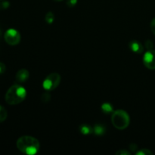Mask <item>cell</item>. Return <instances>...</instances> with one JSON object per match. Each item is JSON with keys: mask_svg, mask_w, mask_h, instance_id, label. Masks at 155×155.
<instances>
[{"mask_svg": "<svg viewBox=\"0 0 155 155\" xmlns=\"http://www.w3.org/2000/svg\"><path fill=\"white\" fill-rule=\"evenodd\" d=\"M6 71V67L5 64L0 62V74H2L5 72Z\"/></svg>", "mask_w": 155, "mask_h": 155, "instance_id": "cell-21", "label": "cell"}, {"mask_svg": "<svg viewBox=\"0 0 155 155\" xmlns=\"http://www.w3.org/2000/svg\"><path fill=\"white\" fill-rule=\"evenodd\" d=\"M136 155H153V153L147 148H142L136 153Z\"/></svg>", "mask_w": 155, "mask_h": 155, "instance_id": "cell-14", "label": "cell"}, {"mask_svg": "<svg viewBox=\"0 0 155 155\" xmlns=\"http://www.w3.org/2000/svg\"><path fill=\"white\" fill-rule=\"evenodd\" d=\"M30 77V73L27 69H21L17 72L15 80L18 83H22L27 81Z\"/></svg>", "mask_w": 155, "mask_h": 155, "instance_id": "cell-8", "label": "cell"}, {"mask_svg": "<svg viewBox=\"0 0 155 155\" xmlns=\"http://www.w3.org/2000/svg\"><path fill=\"white\" fill-rule=\"evenodd\" d=\"M10 5V3L7 1H2L0 2V11L5 10Z\"/></svg>", "mask_w": 155, "mask_h": 155, "instance_id": "cell-16", "label": "cell"}, {"mask_svg": "<svg viewBox=\"0 0 155 155\" xmlns=\"http://www.w3.org/2000/svg\"><path fill=\"white\" fill-rule=\"evenodd\" d=\"M111 123L114 127L119 130H124L129 127L130 117L127 111L124 110H116L112 113Z\"/></svg>", "mask_w": 155, "mask_h": 155, "instance_id": "cell-3", "label": "cell"}, {"mask_svg": "<svg viewBox=\"0 0 155 155\" xmlns=\"http://www.w3.org/2000/svg\"><path fill=\"white\" fill-rule=\"evenodd\" d=\"M144 65L149 70H155V50H148L142 59Z\"/></svg>", "mask_w": 155, "mask_h": 155, "instance_id": "cell-6", "label": "cell"}, {"mask_svg": "<svg viewBox=\"0 0 155 155\" xmlns=\"http://www.w3.org/2000/svg\"><path fill=\"white\" fill-rule=\"evenodd\" d=\"M54 1H55V2H61V1H63V0H54Z\"/></svg>", "mask_w": 155, "mask_h": 155, "instance_id": "cell-22", "label": "cell"}, {"mask_svg": "<svg viewBox=\"0 0 155 155\" xmlns=\"http://www.w3.org/2000/svg\"><path fill=\"white\" fill-rule=\"evenodd\" d=\"M61 80V77L60 74H57V73H51V74H48L43 80L42 87L46 91L54 90L59 86Z\"/></svg>", "mask_w": 155, "mask_h": 155, "instance_id": "cell-4", "label": "cell"}, {"mask_svg": "<svg viewBox=\"0 0 155 155\" xmlns=\"http://www.w3.org/2000/svg\"><path fill=\"white\" fill-rule=\"evenodd\" d=\"M17 148L24 154L27 155L36 154L40 148V143L36 138L30 136H23L17 140Z\"/></svg>", "mask_w": 155, "mask_h": 155, "instance_id": "cell-1", "label": "cell"}, {"mask_svg": "<svg viewBox=\"0 0 155 155\" xmlns=\"http://www.w3.org/2000/svg\"><path fill=\"white\" fill-rule=\"evenodd\" d=\"M129 47H130V50L136 54H142L144 51L143 45L136 39L130 41L129 43Z\"/></svg>", "mask_w": 155, "mask_h": 155, "instance_id": "cell-7", "label": "cell"}, {"mask_svg": "<svg viewBox=\"0 0 155 155\" xmlns=\"http://www.w3.org/2000/svg\"><path fill=\"white\" fill-rule=\"evenodd\" d=\"M78 0H67V5L70 8H73L77 5Z\"/></svg>", "mask_w": 155, "mask_h": 155, "instance_id": "cell-18", "label": "cell"}, {"mask_svg": "<svg viewBox=\"0 0 155 155\" xmlns=\"http://www.w3.org/2000/svg\"><path fill=\"white\" fill-rule=\"evenodd\" d=\"M150 28H151V32L155 35V18L151 21V24H150Z\"/></svg>", "mask_w": 155, "mask_h": 155, "instance_id": "cell-20", "label": "cell"}, {"mask_svg": "<svg viewBox=\"0 0 155 155\" xmlns=\"http://www.w3.org/2000/svg\"><path fill=\"white\" fill-rule=\"evenodd\" d=\"M101 109L103 113L105 114H112L114 111L112 104L108 102L103 103L101 106Z\"/></svg>", "mask_w": 155, "mask_h": 155, "instance_id": "cell-11", "label": "cell"}, {"mask_svg": "<svg viewBox=\"0 0 155 155\" xmlns=\"http://www.w3.org/2000/svg\"><path fill=\"white\" fill-rule=\"evenodd\" d=\"M5 41L10 45H16L20 43L21 39L19 31L13 28L6 30L4 34Z\"/></svg>", "mask_w": 155, "mask_h": 155, "instance_id": "cell-5", "label": "cell"}, {"mask_svg": "<svg viewBox=\"0 0 155 155\" xmlns=\"http://www.w3.org/2000/svg\"><path fill=\"white\" fill-rule=\"evenodd\" d=\"M7 117H8L7 110H5V108L4 107L0 105V123L5 120L7 119Z\"/></svg>", "mask_w": 155, "mask_h": 155, "instance_id": "cell-13", "label": "cell"}, {"mask_svg": "<svg viewBox=\"0 0 155 155\" xmlns=\"http://www.w3.org/2000/svg\"><path fill=\"white\" fill-rule=\"evenodd\" d=\"M45 21L47 24H51L54 21V15L51 12H48L45 16Z\"/></svg>", "mask_w": 155, "mask_h": 155, "instance_id": "cell-12", "label": "cell"}, {"mask_svg": "<svg viewBox=\"0 0 155 155\" xmlns=\"http://www.w3.org/2000/svg\"><path fill=\"white\" fill-rule=\"evenodd\" d=\"M0 1H3V0H0Z\"/></svg>", "mask_w": 155, "mask_h": 155, "instance_id": "cell-23", "label": "cell"}, {"mask_svg": "<svg viewBox=\"0 0 155 155\" xmlns=\"http://www.w3.org/2000/svg\"><path fill=\"white\" fill-rule=\"evenodd\" d=\"M130 154H131V153L125 149L119 150V151L116 152V155H130Z\"/></svg>", "mask_w": 155, "mask_h": 155, "instance_id": "cell-19", "label": "cell"}, {"mask_svg": "<svg viewBox=\"0 0 155 155\" xmlns=\"http://www.w3.org/2000/svg\"><path fill=\"white\" fill-rule=\"evenodd\" d=\"M27 97V90L20 84H15L8 89L5 94L6 102L11 105H15L23 102Z\"/></svg>", "mask_w": 155, "mask_h": 155, "instance_id": "cell-2", "label": "cell"}, {"mask_svg": "<svg viewBox=\"0 0 155 155\" xmlns=\"http://www.w3.org/2000/svg\"><path fill=\"white\" fill-rule=\"evenodd\" d=\"M41 100L42 102H48L51 100V95L49 93H44L41 97Z\"/></svg>", "mask_w": 155, "mask_h": 155, "instance_id": "cell-15", "label": "cell"}, {"mask_svg": "<svg viewBox=\"0 0 155 155\" xmlns=\"http://www.w3.org/2000/svg\"><path fill=\"white\" fill-rule=\"evenodd\" d=\"M79 130L83 135H89L93 133V127L89 124H82L79 127Z\"/></svg>", "mask_w": 155, "mask_h": 155, "instance_id": "cell-10", "label": "cell"}, {"mask_svg": "<svg viewBox=\"0 0 155 155\" xmlns=\"http://www.w3.org/2000/svg\"><path fill=\"white\" fill-rule=\"evenodd\" d=\"M145 46L147 50H151L153 49V47H154V43H153V42L151 40L148 39V40H146V42H145Z\"/></svg>", "mask_w": 155, "mask_h": 155, "instance_id": "cell-17", "label": "cell"}, {"mask_svg": "<svg viewBox=\"0 0 155 155\" xmlns=\"http://www.w3.org/2000/svg\"><path fill=\"white\" fill-rule=\"evenodd\" d=\"M106 128L102 124H95L93 127V133L96 136H101L105 133Z\"/></svg>", "mask_w": 155, "mask_h": 155, "instance_id": "cell-9", "label": "cell"}]
</instances>
